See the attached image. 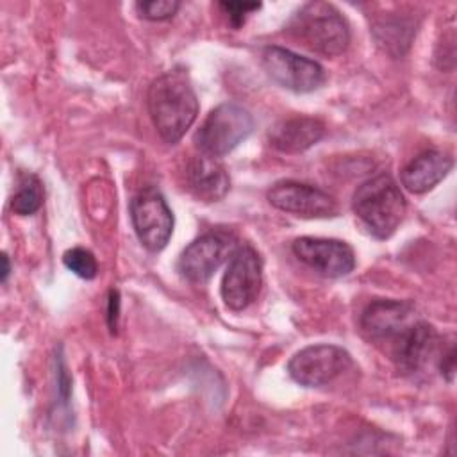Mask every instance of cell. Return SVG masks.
<instances>
[{
    "mask_svg": "<svg viewBox=\"0 0 457 457\" xmlns=\"http://www.w3.org/2000/svg\"><path fill=\"white\" fill-rule=\"evenodd\" d=\"M146 105L159 136L173 145L198 116V98L184 68L159 75L148 87Z\"/></svg>",
    "mask_w": 457,
    "mask_h": 457,
    "instance_id": "1",
    "label": "cell"
},
{
    "mask_svg": "<svg viewBox=\"0 0 457 457\" xmlns=\"http://www.w3.org/2000/svg\"><path fill=\"white\" fill-rule=\"evenodd\" d=\"M352 207L373 237L387 239L400 227L407 204L396 180L387 173H380L355 189Z\"/></svg>",
    "mask_w": 457,
    "mask_h": 457,
    "instance_id": "2",
    "label": "cell"
},
{
    "mask_svg": "<svg viewBox=\"0 0 457 457\" xmlns=\"http://www.w3.org/2000/svg\"><path fill=\"white\" fill-rule=\"evenodd\" d=\"M287 30L305 48L325 57H336L350 45L348 21L328 2H309L302 5L289 20Z\"/></svg>",
    "mask_w": 457,
    "mask_h": 457,
    "instance_id": "3",
    "label": "cell"
},
{
    "mask_svg": "<svg viewBox=\"0 0 457 457\" xmlns=\"http://www.w3.org/2000/svg\"><path fill=\"white\" fill-rule=\"evenodd\" d=\"M253 130V118L243 105L225 102L214 107L195 134L200 154L223 157L243 143Z\"/></svg>",
    "mask_w": 457,
    "mask_h": 457,
    "instance_id": "4",
    "label": "cell"
},
{
    "mask_svg": "<svg viewBox=\"0 0 457 457\" xmlns=\"http://www.w3.org/2000/svg\"><path fill=\"white\" fill-rule=\"evenodd\" d=\"M353 366L352 355L337 345H311L296 352L289 362V377L303 387H321L334 382Z\"/></svg>",
    "mask_w": 457,
    "mask_h": 457,
    "instance_id": "5",
    "label": "cell"
},
{
    "mask_svg": "<svg viewBox=\"0 0 457 457\" xmlns=\"http://www.w3.org/2000/svg\"><path fill=\"white\" fill-rule=\"evenodd\" d=\"M261 64L273 82L295 93L314 91L325 82V70L318 61L289 48L266 46L261 54Z\"/></svg>",
    "mask_w": 457,
    "mask_h": 457,
    "instance_id": "6",
    "label": "cell"
},
{
    "mask_svg": "<svg viewBox=\"0 0 457 457\" xmlns=\"http://www.w3.org/2000/svg\"><path fill=\"white\" fill-rule=\"evenodd\" d=\"M262 286V261L255 248L243 245L230 255L221 278V298L232 311L246 309Z\"/></svg>",
    "mask_w": 457,
    "mask_h": 457,
    "instance_id": "7",
    "label": "cell"
},
{
    "mask_svg": "<svg viewBox=\"0 0 457 457\" xmlns=\"http://www.w3.org/2000/svg\"><path fill=\"white\" fill-rule=\"evenodd\" d=\"M236 248V237L232 234L225 230L205 232L182 250L177 268L186 280L204 284Z\"/></svg>",
    "mask_w": 457,
    "mask_h": 457,
    "instance_id": "8",
    "label": "cell"
},
{
    "mask_svg": "<svg viewBox=\"0 0 457 457\" xmlns=\"http://www.w3.org/2000/svg\"><path fill=\"white\" fill-rule=\"evenodd\" d=\"M130 220L139 243L150 252H161L173 234V212L155 189L141 191L132 198Z\"/></svg>",
    "mask_w": 457,
    "mask_h": 457,
    "instance_id": "9",
    "label": "cell"
},
{
    "mask_svg": "<svg viewBox=\"0 0 457 457\" xmlns=\"http://www.w3.org/2000/svg\"><path fill=\"white\" fill-rule=\"evenodd\" d=\"M420 316L403 300H373L361 314V330L368 341L384 352Z\"/></svg>",
    "mask_w": 457,
    "mask_h": 457,
    "instance_id": "10",
    "label": "cell"
},
{
    "mask_svg": "<svg viewBox=\"0 0 457 457\" xmlns=\"http://www.w3.org/2000/svg\"><path fill=\"white\" fill-rule=\"evenodd\" d=\"M291 250L300 262L328 278L345 277L355 268L352 246L339 239L303 236L293 241Z\"/></svg>",
    "mask_w": 457,
    "mask_h": 457,
    "instance_id": "11",
    "label": "cell"
},
{
    "mask_svg": "<svg viewBox=\"0 0 457 457\" xmlns=\"http://www.w3.org/2000/svg\"><path fill=\"white\" fill-rule=\"evenodd\" d=\"M268 202L278 211L302 218H328L337 214V204L328 193L296 180L273 184L268 191Z\"/></svg>",
    "mask_w": 457,
    "mask_h": 457,
    "instance_id": "12",
    "label": "cell"
},
{
    "mask_svg": "<svg viewBox=\"0 0 457 457\" xmlns=\"http://www.w3.org/2000/svg\"><path fill=\"white\" fill-rule=\"evenodd\" d=\"M437 348V330L428 321L418 318L396 337V341L386 352L402 373L414 375L428 364Z\"/></svg>",
    "mask_w": 457,
    "mask_h": 457,
    "instance_id": "13",
    "label": "cell"
},
{
    "mask_svg": "<svg viewBox=\"0 0 457 457\" xmlns=\"http://www.w3.org/2000/svg\"><path fill=\"white\" fill-rule=\"evenodd\" d=\"M186 184L198 200L218 202L228 193L230 179L216 157L200 154L187 162Z\"/></svg>",
    "mask_w": 457,
    "mask_h": 457,
    "instance_id": "14",
    "label": "cell"
},
{
    "mask_svg": "<svg viewBox=\"0 0 457 457\" xmlns=\"http://www.w3.org/2000/svg\"><path fill=\"white\" fill-rule=\"evenodd\" d=\"M453 168V159L439 150H427L409 161L402 173V186L416 195L434 189Z\"/></svg>",
    "mask_w": 457,
    "mask_h": 457,
    "instance_id": "15",
    "label": "cell"
},
{
    "mask_svg": "<svg viewBox=\"0 0 457 457\" xmlns=\"http://www.w3.org/2000/svg\"><path fill=\"white\" fill-rule=\"evenodd\" d=\"M325 134V125L311 116H295L278 121L270 132V145L282 154H300L316 145Z\"/></svg>",
    "mask_w": 457,
    "mask_h": 457,
    "instance_id": "16",
    "label": "cell"
},
{
    "mask_svg": "<svg viewBox=\"0 0 457 457\" xmlns=\"http://www.w3.org/2000/svg\"><path fill=\"white\" fill-rule=\"evenodd\" d=\"M43 184L32 173H23L18 180V187L11 198V209L20 216H30L43 205Z\"/></svg>",
    "mask_w": 457,
    "mask_h": 457,
    "instance_id": "17",
    "label": "cell"
},
{
    "mask_svg": "<svg viewBox=\"0 0 457 457\" xmlns=\"http://www.w3.org/2000/svg\"><path fill=\"white\" fill-rule=\"evenodd\" d=\"M375 36L378 45H382L386 50L391 52V48L395 46V54H402V45L407 48L411 45V37H412V25L400 21V20H393V21H380L375 25Z\"/></svg>",
    "mask_w": 457,
    "mask_h": 457,
    "instance_id": "18",
    "label": "cell"
},
{
    "mask_svg": "<svg viewBox=\"0 0 457 457\" xmlns=\"http://www.w3.org/2000/svg\"><path fill=\"white\" fill-rule=\"evenodd\" d=\"M62 262L71 273H75L77 277H80L84 280H91L98 273V262H96L95 255L82 246H73V248L66 250L62 253Z\"/></svg>",
    "mask_w": 457,
    "mask_h": 457,
    "instance_id": "19",
    "label": "cell"
},
{
    "mask_svg": "<svg viewBox=\"0 0 457 457\" xmlns=\"http://www.w3.org/2000/svg\"><path fill=\"white\" fill-rule=\"evenodd\" d=\"M180 9V2L177 0H146L137 2L136 11L141 18L150 21H162L171 18Z\"/></svg>",
    "mask_w": 457,
    "mask_h": 457,
    "instance_id": "20",
    "label": "cell"
},
{
    "mask_svg": "<svg viewBox=\"0 0 457 457\" xmlns=\"http://www.w3.org/2000/svg\"><path fill=\"white\" fill-rule=\"evenodd\" d=\"M220 7L228 14V20L232 23V27L239 29L246 16L257 9H261V4H245V2H221Z\"/></svg>",
    "mask_w": 457,
    "mask_h": 457,
    "instance_id": "21",
    "label": "cell"
},
{
    "mask_svg": "<svg viewBox=\"0 0 457 457\" xmlns=\"http://www.w3.org/2000/svg\"><path fill=\"white\" fill-rule=\"evenodd\" d=\"M118 318H120V293L116 289H111L109 300H107V323L111 332H116Z\"/></svg>",
    "mask_w": 457,
    "mask_h": 457,
    "instance_id": "22",
    "label": "cell"
},
{
    "mask_svg": "<svg viewBox=\"0 0 457 457\" xmlns=\"http://www.w3.org/2000/svg\"><path fill=\"white\" fill-rule=\"evenodd\" d=\"M9 273H11V264H9V257H7V253H2V282H5V280H7Z\"/></svg>",
    "mask_w": 457,
    "mask_h": 457,
    "instance_id": "23",
    "label": "cell"
}]
</instances>
